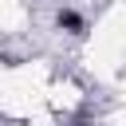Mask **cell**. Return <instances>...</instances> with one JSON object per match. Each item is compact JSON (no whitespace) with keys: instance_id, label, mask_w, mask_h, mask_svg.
Masks as SVG:
<instances>
[{"instance_id":"cell-1","label":"cell","mask_w":126,"mask_h":126,"mask_svg":"<svg viewBox=\"0 0 126 126\" xmlns=\"http://www.w3.org/2000/svg\"><path fill=\"white\" fill-rule=\"evenodd\" d=\"M59 28H75V32H79V28H83V20H79L75 12H59Z\"/></svg>"}]
</instances>
